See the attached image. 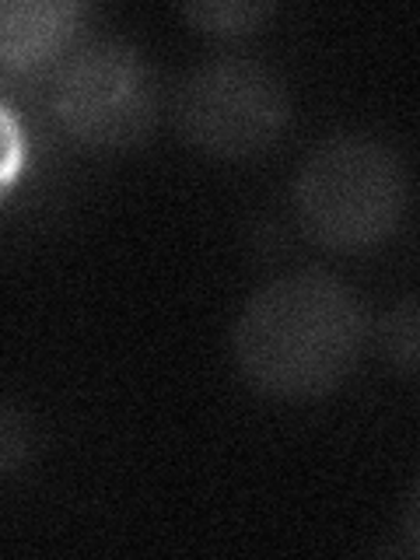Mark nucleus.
Wrapping results in <instances>:
<instances>
[{"label":"nucleus","instance_id":"nucleus-5","mask_svg":"<svg viewBox=\"0 0 420 560\" xmlns=\"http://www.w3.org/2000/svg\"><path fill=\"white\" fill-rule=\"evenodd\" d=\"M78 8L63 0H8L0 8V57L11 70L49 60L74 32Z\"/></svg>","mask_w":420,"mask_h":560},{"label":"nucleus","instance_id":"nucleus-7","mask_svg":"<svg viewBox=\"0 0 420 560\" xmlns=\"http://www.w3.org/2000/svg\"><path fill=\"white\" fill-rule=\"evenodd\" d=\"M267 11H270L267 4H245V0H214V4H189L186 18H189L192 25L207 28V32L238 35V32L256 28Z\"/></svg>","mask_w":420,"mask_h":560},{"label":"nucleus","instance_id":"nucleus-8","mask_svg":"<svg viewBox=\"0 0 420 560\" xmlns=\"http://www.w3.org/2000/svg\"><path fill=\"white\" fill-rule=\"evenodd\" d=\"M402 539H407V550L420 557V483L407 501V515H402Z\"/></svg>","mask_w":420,"mask_h":560},{"label":"nucleus","instance_id":"nucleus-3","mask_svg":"<svg viewBox=\"0 0 420 560\" xmlns=\"http://www.w3.org/2000/svg\"><path fill=\"white\" fill-rule=\"evenodd\" d=\"M288 92L273 70L245 57L200 63L175 92V122L200 151L245 158L284 133Z\"/></svg>","mask_w":420,"mask_h":560},{"label":"nucleus","instance_id":"nucleus-9","mask_svg":"<svg viewBox=\"0 0 420 560\" xmlns=\"http://www.w3.org/2000/svg\"><path fill=\"white\" fill-rule=\"evenodd\" d=\"M22 438H18V420L11 413H4V469H11L18 463V452H22Z\"/></svg>","mask_w":420,"mask_h":560},{"label":"nucleus","instance_id":"nucleus-6","mask_svg":"<svg viewBox=\"0 0 420 560\" xmlns=\"http://www.w3.org/2000/svg\"><path fill=\"white\" fill-rule=\"evenodd\" d=\"M378 347L393 368L420 375V298H407L385 312L378 326Z\"/></svg>","mask_w":420,"mask_h":560},{"label":"nucleus","instance_id":"nucleus-2","mask_svg":"<svg viewBox=\"0 0 420 560\" xmlns=\"http://www.w3.org/2000/svg\"><path fill=\"white\" fill-rule=\"evenodd\" d=\"M407 192V168L393 148L364 133H340L305 158L294 203L312 238L329 249H368L399 228Z\"/></svg>","mask_w":420,"mask_h":560},{"label":"nucleus","instance_id":"nucleus-1","mask_svg":"<svg viewBox=\"0 0 420 560\" xmlns=\"http://www.w3.org/2000/svg\"><path fill=\"white\" fill-rule=\"evenodd\" d=\"M364 340L361 305L337 277L294 270L262 284L235 323V361L259 393L315 399L347 378Z\"/></svg>","mask_w":420,"mask_h":560},{"label":"nucleus","instance_id":"nucleus-4","mask_svg":"<svg viewBox=\"0 0 420 560\" xmlns=\"http://www.w3.org/2000/svg\"><path fill=\"white\" fill-rule=\"evenodd\" d=\"M52 105L84 144H130L154 119V84L130 46L95 43L63 67Z\"/></svg>","mask_w":420,"mask_h":560}]
</instances>
